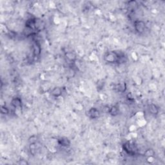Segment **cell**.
Listing matches in <instances>:
<instances>
[{
	"instance_id": "1",
	"label": "cell",
	"mask_w": 165,
	"mask_h": 165,
	"mask_svg": "<svg viewBox=\"0 0 165 165\" xmlns=\"http://www.w3.org/2000/svg\"><path fill=\"white\" fill-rule=\"evenodd\" d=\"M105 59L108 62H116L119 59V56L116 53H109L105 57Z\"/></svg>"
},
{
	"instance_id": "2",
	"label": "cell",
	"mask_w": 165,
	"mask_h": 165,
	"mask_svg": "<svg viewBox=\"0 0 165 165\" xmlns=\"http://www.w3.org/2000/svg\"><path fill=\"white\" fill-rule=\"evenodd\" d=\"M135 28L136 29V30L138 32H142L143 30H144V28H145V25L144 23L140 21H136V23H135Z\"/></svg>"
},
{
	"instance_id": "3",
	"label": "cell",
	"mask_w": 165,
	"mask_h": 165,
	"mask_svg": "<svg viewBox=\"0 0 165 165\" xmlns=\"http://www.w3.org/2000/svg\"><path fill=\"white\" fill-rule=\"evenodd\" d=\"M88 113L89 116H90L91 118H94V119L98 118L99 116V110H97L96 108H94L90 110L88 112Z\"/></svg>"
},
{
	"instance_id": "4",
	"label": "cell",
	"mask_w": 165,
	"mask_h": 165,
	"mask_svg": "<svg viewBox=\"0 0 165 165\" xmlns=\"http://www.w3.org/2000/svg\"><path fill=\"white\" fill-rule=\"evenodd\" d=\"M12 105L14 107H20L21 106V100L18 97H16L12 100Z\"/></svg>"
},
{
	"instance_id": "5",
	"label": "cell",
	"mask_w": 165,
	"mask_h": 165,
	"mask_svg": "<svg viewBox=\"0 0 165 165\" xmlns=\"http://www.w3.org/2000/svg\"><path fill=\"white\" fill-rule=\"evenodd\" d=\"M59 142L61 145L63 146V147H68L70 144V141H68V139L66 138H61V139H59Z\"/></svg>"
},
{
	"instance_id": "6",
	"label": "cell",
	"mask_w": 165,
	"mask_h": 165,
	"mask_svg": "<svg viewBox=\"0 0 165 165\" xmlns=\"http://www.w3.org/2000/svg\"><path fill=\"white\" fill-rule=\"evenodd\" d=\"M51 94L54 96L58 97V96H59L61 94V90L59 88H58V87H56L55 88L52 90V91L51 92Z\"/></svg>"
},
{
	"instance_id": "7",
	"label": "cell",
	"mask_w": 165,
	"mask_h": 165,
	"mask_svg": "<svg viewBox=\"0 0 165 165\" xmlns=\"http://www.w3.org/2000/svg\"><path fill=\"white\" fill-rule=\"evenodd\" d=\"M41 52V48L39 47V45H37V43H35L34 45V54L35 56H38L40 54Z\"/></svg>"
},
{
	"instance_id": "8",
	"label": "cell",
	"mask_w": 165,
	"mask_h": 165,
	"mask_svg": "<svg viewBox=\"0 0 165 165\" xmlns=\"http://www.w3.org/2000/svg\"><path fill=\"white\" fill-rule=\"evenodd\" d=\"M109 112L110 113L111 115H112V116H116V115L118 114V108L116 107V106H113V107H112L110 109Z\"/></svg>"
},
{
	"instance_id": "9",
	"label": "cell",
	"mask_w": 165,
	"mask_h": 165,
	"mask_svg": "<svg viewBox=\"0 0 165 165\" xmlns=\"http://www.w3.org/2000/svg\"><path fill=\"white\" fill-rule=\"evenodd\" d=\"M118 89L119 92H124V91L126 90V85H125L124 83V84L123 83H121V84L119 85V86H118Z\"/></svg>"
},
{
	"instance_id": "10",
	"label": "cell",
	"mask_w": 165,
	"mask_h": 165,
	"mask_svg": "<svg viewBox=\"0 0 165 165\" xmlns=\"http://www.w3.org/2000/svg\"><path fill=\"white\" fill-rule=\"evenodd\" d=\"M150 112L153 114H157V112H158V110H157V107L155 105H152L150 106Z\"/></svg>"
},
{
	"instance_id": "11",
	"label": "cell",
	"mask_w": 165,
	"mask_h": 165,
	"mask_svg": "<svg viewBox=\"0 0 165 165\" xmlns=\"http://www.w3.org/2000/svg\"><path fill=\"white\" fill-rule=\"evenodd\" d=\"M1 113H3V114H7V113H8V110L6 108L5 106H1Z\"/></svg>"
}]
</instances>
